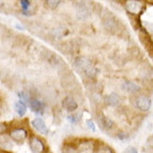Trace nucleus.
I'll list each match as a JSON object with an SVG mask.
<instances>
[{
	"instance_id": "nucleus-1",
	"label": "nucleus",
	"mask_w": 153,
	"mask_h": 153,
	"mask_svg": "<svg viewBox=\"0 0 153 153\" xmlns=\"http://www.w3.org/2000/svg\"><path fill=\"white\" fill-rule=\"evenodd\" d=\"M75 65L78 70L82 71L85 73L86 76L89 78H95L97 70L95 68L93 62L87 57H78L75 60Z\"/></svg>"
},
{
	"instance_id": "nucleus-2",
	"label": "nucleus",
	"mask_w": 153,
	"mask_h": 153,
	"mask_svg": "<svg viewBox=\"0 0 153 153\" xmlns=\"http://www.w3.org/2000/svg\"><path fill=\"white\" fill-rule=\"evenodd\" d=\"M9 137L16 143H23L28 137V130L24 127L13 128L9 131Z\"/></svg>"
},
{
	"instance_id": "nucleus-3",
	"label": "nucleus",
	"mask_w": 153,
	"mask_h": 153,
	"mask_svg": "<svg viewBox=\"0 0 153 153\" xmlns=\"http://www.w3.org/2000/svg\"><path fill=\"white\" fill-rule=\"evenodd\" d=\"M30 148L33 153H43L45 151V144L39 137L32 136L30 138Z\"/></svg>"
},
{
	"instance_id": "nucleus-4",
	"label": "nucleus",
	"mask_w": 153,
	"mask_h": 153,
	"mask_svg": "<svg viewBox=\"0 0 153 153\" xmlns=\"http://www.w3.org/2000/svg\"><path fill=\"white\" fill-rule=\"evenodd\" d=\"M135 105L141 111H147L151 107V99L146 95H141L136 98Z\"/></svg>"
},
{
	"instance_id": "nucleus-5",
	"label": "nucleus",
	"mask_w": 153,
	"mask_h": 153,
	"mask_svg": "<svg viewBox=\"0 0 153 153\" xmlns=\"http://www.w3.org/2000/svg\"><path fill=\"white\" fill-rule=\"evenodd\" d=\"M126 8L131 14L139 16L143 10V3L139 0H129L126 4Z\"/></svg>"
},
{
	"instance_id": "nucleus-6",
	"label": "nucleus",
	"mask_w": 153,
	"mask_h": 153,
	"mask_svg": "<svg viewBox=\"0 0 153 153\" xmlns=\"http://www.w3.org/2000/svg\"><path fill=\"white\" fill-rule=\"evenodd\" d=\"M32 126H33V128L35 129L36 131H38L40 134L42 135H48L49 133V130L47 128V126H46L45 122H44L42 118L40 117H37L35 120H32Z\"/></svg>"
},
{
	"instance_id": "nucleus-7",
	"label": "nucleus",
	"mask_w": 153,
	"mask_h": 153,
	"mask_svg": "<svg viewBox=\"0 0 153 153\" xmlns=\"http://www.w3.org/2000/svg\"><path fill=\"white\" fill-rule=\"evenodd\" d=\"M29 105L31 107V110L33 112H35L36 114H43L44 113V109H45V106H44L43 103L41 102L39 99L37 98L32 97L31 100L29 102Z\"/></svg>"
},
{
	"instance_id": "nucleus-8",
	"label": "nucleus",
	"mask_w": 153,
	"mask_h": 153,
	"mask_svg": "<svg viewBox=\"0 0 153 153\" xmlns=\"http://www.w3.org/2000/svg\"><path fill=\"white\" fill-rule=\"evenodd\" d=\"M76 16L80 21H87L91 16V11L86 4H80L76 8Z\"/></svg>"
},
{
	"instance_id": "nucleus-9",
	"label": "nucleus",
	"mask_w": 153,
	"mask_h": 153,
	"mask_svg": "<svg viewBox=\"0 0 153 153\" xmlns=\"http://www.w3.org/2000/svg\"><path fill=\"white\" fill-rule=\"evenodd\" d=\"M62 106L66 111L74 112V111H76V108H78V103H76V101L74 99L73 97L68 96V97H65V99L62 100Z\"/></svg>"
},
{
	"instance_id": "nucleus-10",
	"label": "nucleus",
	"mask_w": 153,
	"mask_h": 153,
	"mask_svg": "<svg viewBox=\"0 0 153 153\" xmlns=\"http://www.w3.org/2000/svg\"><path fill=\"white\" fill-rule=\"evenodd\" d=\"M122 89L127 93H130V94H135V93H138L140 90H141V87L138 85L136 82H132V81H128V82H125L122 85Z\"/></svg>"
},
{
	"instance_id": "nucleus-11",
	"label": "nucleus",
	"mask_w": 153,
	"mask_h": 153,
	"mask_svg": "<svg viewBox=\"0 0 153 153\" xmlns=\"http://www.w3.org/2000/svg\"><path fill=\"white\" fill-rule=\"evenodd\" d=\"M19 5L22 8V13L25 16H30L34 13L32 10V2L31 0H19Z\"/></svg>"
},
{
	"instance_id": "nucleus-12",
	"label": "nucleus",
	"mask_w": 153,
	"mask_h": 153,
	"mask_svg": "<svg viewBox=\"0 0 153 153\" xmlns=\"http://www.w3.org/2000/svg\"><path fill=\"white\" fill-rule=\"evenodd\" d=\"M105 103L109 106H117L120 103V97L117 93H111L105 97Z\"/></svg>"
},
{
	"instance_id": "nucleus-13",
	"label": "nucleus",
	"mask_w": 153,
	"mask_h": 153,
	"mask_svg": "<svg viewBox=\"0 0 153 153\" xmlns=\"http://www.w3.org/2000/svg\"><path fill=\"white\" fill-rule=\"evenodd\" d=\"M27 108H28V106H27L26 103L23 102L22 100H19L14 103V109H16V113H18L19 117H24V115L26 114Z\"/></svg>"
},
{
	"instance_id": "nucleus-14",
	"label": "nucleus",
	"mask_w": 153,
	"mask_h": 153,
	"mask_svg": "<svg viewBox=\"0 0 153 153\" xmlns=\"http://www.w3.org/2000/svg\"><path fill=\"white\" fill-rule=\"evenodd\" d=\"M103 24H104L105 29H107L108 31H114L115 28H117V23H115V21L112 18H107L106 19H104Z\"/></svg>"
},
{
	"instance_id": "nucleus-15",
	"label": "nucleus",
	"mask_w": 153,
	"mask_h": 153,
	"mask_svg": "<svg viewBox=\"0 0 153 153\" xmlns=\"http://www.w3.org/2000/svg\"><path fill=\"white\" fill-rule=\"evenodd\" d=\"M99 122H100V125L106 130H109V129H111V128L113 127V122L111 120H109L108 117H101L99 118Z\"/></svg>"
},
{
	"instance_id": "nucleus-16",
	"label": "nucleus",
	"mask_w": 153,
	"mask_h": 153,
	"mask_svg": "<svg viewBox=\"0 0 153 153\" xmlns=\"http://www.w3.org/2000/svg\"><path fill=\"white\" fill-rule=\"evenodd\" d=\"M81 149H82V151H87L88 153H91L94 149V144L91 141H85L81 145Z\"/></svg>"
},
{
	"instance_id": "nucleus-17",
	"label": "nucleus",
	"mask_w": 153,
	"mask_h": 153,
	"mask_svg": "<svg viewBox=\"0 0 153 153\" xmlns=\"http://www.w3.org/2000/svg\"><path fill=\"white\" fill-rule=\"evenodd\" d=\"M62 0H45V4L48 8L50 9H55L59 6V4L61 3Z\"/></svg>"
},
{
	"instance_id": "nucleus-18",
	"label": "nucleus",
	"mask_w": 153,
	"mask_h": 153,
	"mask_svg": "<svg viewBox=\"0 0 153 153\" xmlns=\"http://www.w3.org/2000/svg\"><path fill=\"white\" fill-rule=\"evenodd\" d=\"M96 153H114L113 150L108 146H101L98 148V150L96 151Z\"/></svg>"
},
{
	"instance_id": "nucleus-19",
	"label": "nucleus",
	"mask_w": 153,
	"mask_h": 153,
	"mask_svg": "<svg viewBox=\"0 0 153 153\" xmlns=\"http://www.w3.org/2000/svg\"><path fill=\"white\" fill-rule=\"evenodd\" d=\"M7 129H8V126L5 123H0V135L4 134L7 131Z\"/></svg>"
},
{
	"instance_id": "nucleus-20",
	"label": "nucleus",
	"mask_w": 153,
	"mask_h": 153,
	"mask_svg": "<svg viewBox=\"0 0 153 153\" xmlns=\"http://www.w3.org/2000/svg\"><path fill=\"white\" fill-rule=\"evenodd\" d=\"M86 124H87L89 129H91V130L93 131V132H95V131H96V127H95V124H94V122H93V120H88L87 122H86Z\"/></svg>"
},
{
	"instance_id": "nucleus-21",
	"label": "nucleus",
	"mask_w": 153,
	"mask_h": 153,
	"mask_svg": "<svg viewBox=\"0 0 153 153\" xmlns=\"http://www.w3.org/2000/svg\"><path fill=\"white\" fill-rule=\"evenodd\" d=\"M117 138L120 140H126V139H128V138H129V135H128L126 132H120V133H118V134H117Z\"/></svg>"
},
{
	"instance_id": "nucleus-22",
	"label": "nucleus",
	"mask_w": 153,
	"mask_h": 153,
	"mask_svg": "<svg viewBox=\"0 0 153 153\" xmlns=\"http://www.w3.org/2000/svg\"><path fill=\"white\" fill-rule=\"evenodd\" d=\"M63 153H76V150L74 149L73 146H68L65 148V150H63Z\"/></svg>"
},
{
	"instance_id": "nucleus-23",
	"label": "nucleus",
	"mask_w": 153,
	"mask_h": 153,
	"mask_svg": "<svg viewBox=\"0 0 153 153\" xmlns=\"http://www.w3.org/2000/svg\"><path fill=\"white\" fill-rule=\"evenodd\" d=\"M124 153H138L137 149H136L135 147H129L127 148V149L125 150Z\"/></svg>"
},
{
	"instance_id": "nucleus-24",
	"label": "nucleus",
	"mask_w": 153,
	"mask_h": 153,
	"mask_svg": "<svg viewBox=\"0 0 153 153\" xmlns=\"http://www.w3.org/2000/svg\"><path fill=\"white\" fill-rule=\"evenodd\" d=\"M68 118L71 120V123H73V124H74V123H76V122H78V117H76V114H71V115H68Z\"/></svg>"
},
{
	"instance_id": "nucleus-25",
	"label": "nucleus",
	"mask_w": 153,
	"mask_h": 153,
	"mask_svg": "<svg viewBox=\"0 0 153 153\" xmlns=\"http://www.w3.org/2000/svg\"><path fill=\"white\" fill-rule=\"evenodd\" d=\"M4 102H3V100H2V98L0 97V113H2L4 111V109H5V107H4Z\"/></svg>"
},
{
	"instance_id": "nucleus-26",
	"label": "nucleus",
	"mask_w": 153,
	"mask_h": 153,
	"mask_svg": "<svg viewBox=\"0 0 153 153\" xmlns=\"http://www.w3.org/2000/svg\"><path fill=\"white\" fill-rule=\"evenodd\" d=\"M16 29H19V30H25L24 27H21V26H19V24H16Z\"/></svg>"
},
{
	"instance_id": "nucleus-27",
	"label": "nucleus",
	"mask_w": 153,
	"mask_h": 153,
	"mask_svg": "<svg viewBox=\"0 0 153 153\" xmlns=\"http://www.w3.org/2000/svg\"><path fill=\"white\" fill-rule=\"evenodd\" d=\"M2 5H3V4H2V2L0 1V8H1V7H2Z\"/></svg>"
},
{
	"instance_id": "nucleus-28",
	"label": "nucleus",
	"mask_w": 153,
	"mask_h": 153,
	"mask_svg": "<svg viewBox=\"0 0 153 153\" xmlns=\"http://www.w3.org/2000/svg\"><path fill=\"white\" fill-rule=\"evenodd\" d=\"M1 153H9V152H6V151H1Z\"/></svg>"
}]
</instances>
